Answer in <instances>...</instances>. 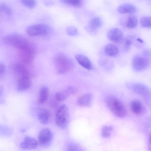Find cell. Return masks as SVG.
Here are the masks:
<instances>
[{
  "label": "cell",
  "mask_w": 151,
  "mask_h": 151,
  "mask_svg": "<svg viewBox=\"0 0 151 151\" xmlns=\"http://www.w3.org/2000/svg\"><path fill=\"white\" fill-rule=\"evenodd\" d=\"M54 63L57 72L59 74L65 73L73 69L74 66L72 60L62 53L57 54L54 58Z\"/></svg>",
  "instance_id": "cell-1"
},
{
  "label": "cell",
  "mask_w": 151,
  "mask_h": 151,
  "mask_svg": "<svg viewBox=\"0 0 151 151\" xmlns=\"http://www.w3.org/2000/svg\"><path fill=\"white\" fill-rule=\"evenodd\" d=\"M108 108L116 116L123 118L127 114L126 108L123 104L118 99L112 96H109L106 99Z\"/></svg>",
  "instance_id": "cell-2"
},
{
  "label": "cell",
  "mask_w": 151,
  "mask_h": 151,
  "mask_svg": "<svg viewBox=\"0 0 151 151\" xmlns=\"http://www.w3.org/2000/svg\"><path fill=\"white\" fill-rule=\"evenodd\" d=\"M70 116L68 109L65 105H61L57 111L55 115V122L59 127L64 128L68 124Z\"/></svg>",
  "instance_id": "cell-3"
},
{
  "label": "cell",
  "mask_w": 151,
  "mask_h": 151,
  "mask_svg": "<svg viewBox=\"0 0 151 151\" xmlns=\"http://www.w3.org/2000/svg\"><path fill=\"white\" fill-rule=\"evenodd\" d=\"M27 34L32 37L44 36L49 34L51 31L50 26L44 24H38L30 26L27 28Z\"/></svg>",
  "instance_id": "cell-4"
},
{
  "label": "cell",
  "mask_w": 151,
  "mask_h": 151,
  "mask_svg": "<svg viewBox=\"0 0 151 151\" xmlns=\"http://www.w3.org/2000/svg\"><path fill=\"white\" fill-rule=\"evenodd\" d=\"M36 52V49L35 45L30 42L26 47L19 51V57L22 63L25 64L31 63Z\"/></svg>",
  "instance_id": "cell-5"
},
{
  "label": "cell",
  "mask_w": 151,
  "mask_h": 151,
  "mask_svg": "<svg viewBox=\"0 0 151 151\" xmlns=\"http://www.w3.org/2000/svg\"><path fill=\"white\" fill-rule=\"evenodd\" d=\"M149 62L147 57L140 55L135 56L132 60V66L136 71L140 72L146 69Z\"/></svg>",
  "instance_id": "cell-6"
},
{
  "label": "cell",
  "mask_w": 151,
  "mask_h": 151,
  "mask_svg": "<svg viewBox=\"0 0 151 151\" xmlns=\"http://www.w3.org/2000/svg\"><path fill=\"white\" fill-rule=\"evenodd\" d=\"M52 133L48 128L42 129L40 132L37 138V142L40 145L43 147L49 146L52 139Z\"/></svg>",
  "instance_id": "cell-7"
},
{
  "label": "cell",
  "mask_w": 151,
  "mask_h": 151,
  "mask_svg": "<svg viewBox=\"0 0 151 151\" xmlns=\"http://www.w3.org/2000/svg\"><path fill=\"white\" fill-rule=\"evenodd\" d=\"M130 88L136 93L142 96L146 100L150 98V91L149 88L145 85L139 83L132 84Z\"/></svg>",
  "instance_id": "cell-8"
},
{
  "label": "cell",
  "mask_w": 151,
  "mask_h": 151,
  "mask_svg": "<svg viewBox=\"0 0 151 151\" xmlns=\"http://www.w3.org/2000/svg\"><path fill=\"white\" fill-rule=\"evenodd\" d=\"M13 70L15 74L18 77V78L23 77H29L28 70L25 66V64L22 62L15 63L13 66Z\"/></svg>",
  "instance_id": "cell-9"
},
{
  "label": "cell",
  "mask_w": 151,
  "mask_h": 151,
  "mask_svg": "<svg viewBox=\"0 0 151 151\" xmlns=\"http://www.w3.org/2000/svg\"><path fill=\"white\" fill-rule=\"evenodd\" d=\"M107 36L109 40L117 43L121 42L123 38L122 31L117 28L110 29L107 33Z\"/></svg>",
  "instance_id": "cell-10"
},
{
  "label": "cell",
  "mask_w": 151,
  "mask_h": 151,
  "mask_svg": "<svg viewBox=\"0 0 151 151\" xmlns=\"http://www.w3.org/2000/svg\"><path fill=\"white\" fill-rule=\"evenodd\" d=\"M38 143L37 141L34 138L29 137H25L21 143L20 147L22 149L32 150L37 147Z\"/></svg>",
  "instance_id": "cell-11"
},
{
  "label": "cell",
  "mask_w": 151,
  "mask_h": 151,
  "mask_svg": "<svg viewBox=\"0 0 151 151\" xmlns=\"http://www.w3.org/2000/svg\"><path fill=\"white\" fill-rule=\"evenodd\" d=\"M93 96L91 93H87L79 96L77 100V104L82 107H87L92 103Z\"/></svg>",
  "instance_id": "cell-12"
},
{
  "label": "cell",
  "mask_w": 151,
  "mask_h": 151,
  "mask_svg": "<svg viewBox=\"0 0 151 151\" xmlns=\"http://www.w3.org/2000/svg\"><path fill=\"white\" fill-rule=\"evenodd\" d=\"M75 58L78 63L83 68L89 70L92 69L93 66L92 63L87 56L78 54L75 56Z\"/></svg>",
  "instance_id": "cell-13"
},
{
  "label": "cell",
  "mask_w": 151,
  "mask_h": 151,
  "mask_svg": "<svg viewBox=\"0 0 151 151\" xmlns=\"http://www.w3.org/2000/svg\"><path fill=\"white\" fill-rule=\"evenodd\" d=\"M31 82L29 77H23L18 79L17 88L19 91H22L28 89L31 86Z\"/></svg>",
  "instance_id": "cell-14"
},
{
  "label": "cell",
  "mask_w": 151,
  "mask_h": 151,
  "mask_svg": "<svg viewBox=\"0 0 151 151\" xmlns=\"http://www.w3.org/2000/svg\"><path fill=\"white\" fill-rule=\"evenodd\" d=\"M37 117L39 121L41 123L46 124L49 122L50 119V112L46 108H42L38 112Z\"/></svg>",
  "instance_id": "cell-15"
},
{
  "label": "cell",
  "mask_w": 151,
  "mask_h": 151,
  "mask_svg": "<svg viewBox=\"0 0 151 151\" xmlns=\"http://www.w3.org/2000/svg\"><path fill=\"white\" fill-rule=\"evenodd\" d=\"M117 11L122 14H133L137 12V9L133 4L126 3L119 6L117 9Z\"/></svg>",
  "instance_id": "cell-16"
},
{
  "label": "cell",
  "mask_w": 151,
  "mask_h": 151,
  "mask_svg": "<svg viewBox=\"0 0 151 151\" xmlns=\"http://www.w3.org/2000/svg\"><path fill=\"white\" fill-rule=\"evenodd\" d=\"M21 35L16 33H10L4 37L3 42L5 45L14 47Z\"/></svg>",
  "instance_id": "cell-17"
},
{
  "label": "cell",
  "mask_w": 151,
  "mask_h": 151,
  "mask_svg": "<svg viewBox=\"0 0 151 151\" xmlns=\"http://www.w3.org/2000/svg\"><path fill=\"white\" fill-rule=\"evenodd\" d=\"M102 23V21L99 17H95L90 20L86 28L88 31L93 32L100 27Z\"/></svg>",
  "instance_id": "cell-18"
},
{
  "label": "cell",
  "mask_w": 151,
  "mask_h": 151,
  "mask_svg": "<svg viewBox=\"0 0 151 151\" xmlns=\"http://www.w3.org/2000/svg\"><path fill=\"white\" fill-rule=\"evenodd\" d=\"M130 108L132 112L136 114H141L144 109L142 103L139 101L137 100H133L131 102Z\"/></svg>",
  "instance_id": "cell-19"
},
{
  "label": "cell",
  "mask_w": 151,
  "mask_h": 151,
  "mask_svg": "<svg viewBox=\"0 0 151 151\" xmlns=\"http://www.w3.org/2000/svg\"><path fill=\"white\" fill-rule=\"evenodd\" d=\"M49 94L48 88L45 86H42L40 88L38 99V102L40 104L44 103L47 100Z\"/></svg>",
  "instance_id": "cell-20"
},
{
  "label": "cell",
  "mask_w": 151,
  "mask_h": 151,
  "mask_svg": "<svg viewBox=\"0 0 151 151\" xmlns=\"http://www.w3.org/2000/svg\"><path fill=\"white\" fill-rule=\"evenodd\" d=\"M104 52L108 55L111 57L116 56L118 53V49L116 45L113 44L107 45L104 48Z\"/></svg>",
  "instance_id": "cell-21"
},
{
  "label": "cell",
  "mask_w": 151,
  "mask_h": 151,
  "mask_svg": "<svg viewBox=\"0 0 151 151\" xmlns=\"http://www.w3.org/2000/svg\"><path fill=\"white\" fill-rule=\"evenodd\" d=\"M138 23L137 17L134 15H131L129 16L127 19L126 26L128 28L133 29L137 27Z\"/></svg>",
  "instance_id": "cell-22"
},
{
  "label": "cell",
  "mask_w": 151,
  "mask_h": 151,
  "mask_svg": "<svg viewBox=\"0 0 151 151\" xmlns=\"http://www.w3.org/2000/svg\"><path fill=\"white\" fill-rule=\"evenodd\" d=\"M70 95L69 93L66 89L57 92L55 95V98L57 101L61 102L67 99Z\"/></svg>",
  "instance_id": "cell-23"
},
{
  "label": "cell",
  "mask_w": 151,
  "mask_h": 151,
  "mask_svg": "<svg viewBox=\"0 0 151 151\" xmlns=\"http://www.w3.org/2000/svg\"><path fill=\"white\" fill-rule=\"evenodd\" d=\"M113 130L111 126H106L104 127L101 130V135L104 138H107L110 136Z\"/></svg>",
  "instance_id": "cell-24"
},
{
  "label": "cell",
  "mask_w": 151,
  "mask_h": 151,
  "mask_svg": "<svg viewBox=\"0 0 151 151\" xmlns=\"http://www.w3.org/2000/svg\"><path fill=\"white\" fill-rule=\"evenodd\" d=\"M140 22L142 27L148 28L151 27V18L150 17H142L140 19Z\"/></svg>",
  "instance_id": "cell-25"
},
{
  "label": "cell",
  "mask_w": 151,
  "mask_h": 151,
  "mask_svg": "<svg viewBox=\"0 0 151 151\" xmlns=\"http://www.w3.org/2000/svg\"><path fill=\"white\" fill-rule=\"evenodd\" d=\"M0 11L7 16H10L12 14V11L10 8L5 3L0 4Z\"/></svg>",
  "instance_id": "cell-26"
},
{
  "label": "cell",
  "mask_w": 151,
  "mask_h": 151,
  "mask_svg": "<svg viewBox=\"0 0 151 151\" xmlns=\"http://www.w3.org/2000/svg\"><path fill=\"white\" fill-rule=\"evenodd\" d=\"M65 4L74 7L80 6L82 3L81 0H63Z\"/></svg>",
  "instance_id": "cell-27"
},
{
  "label": "cell",
  "mask_w": 151,
  "mask_h": 151,
  "mask_svg": "<svg viewBox=\"0 0 151 151\" xmlns=\"http://www.w3.org/2000/svg\"><path fill=\"white\" fill-rule=\"evenodd\" d=\"M21 1L23 5L29 8H33L36 5V0H21Z\"/></svg>",
  "instance_id": "cell-28"
},
{
  "label": "cell",
  "mask_w": 151,
  "mask_h": 151,
  "mask_svg": "<svg viewBox=\"0 0 151 151\" xmlns=\"http://www.w3.org/2000/svg\"><path fill=\"white\" fill-rule=\"evenodd\" d=\"M12 130L7 127L0 125V135L4 136H9L11 134Z\"/></svg>",
  "instance_id": "cell-29"
},
{
  "label": "cell",
  "mask_w": 151,
  "mask_h": 151,
  "mask_svg": "<svg viewBox=\"0 0 151 151\" xmlns=\"http://www.w3.org/2000/svg\"><path fill=\"white\" fill-rule=\"evenodd\" d=\"M66 31L68 35L71 36H74L77 35L78 30L77 29L73 26H69L67 29Z\"/></svg>",
  "instance_id": "cell-30"
},
{
  "label": "cell",
  "mask_w": 151,
  "mask_h": 151,
  "mask_svg": "<svg viewBox=\"0 0 151 151\" xmlns=\"http://www.w3.org/2000/svg\"><path fill=\"white\" fill-rule=\"evenodd\" d=\"M66 90L69 93L70 95L75 94L77 93L78 91L77 89L73 86H68Z\"/></svg>",
  "instance_id": "cell-31"
},
{
  "label": "cell",
  "mask_w": 151,
  "mask_h": 151,
  "mask_svg": "<svg viewBox=\"0 0 151 151\" xmlns=\"http://www.w3.org/2000/svg\"><path fill=\"white\" fill-rule=\"evenodd\" d=\"M6 68L4 65L1 63H0V78L4 75L5 72Z\"/></svg>",
  "instance_id": "cell-32"
},
{
  "label": "cell",
  "mask_w": 151,
  "mask_h": 151,
  "mask_svg": "<svg viewBox=\"0 0 151 151\" xmlns=\"http://www.w3.org/2000/svg\"><path fill=\"white\" fill-rule=\"evenodd\" d=\"M78 149V146L75 145H69L67 147L68 150L70 151L76 150Z\"/></svg>",
  "instance_id": "cell-33"
},
{
  "label": "cell",
  "mask_w": 151,
  "mask_h": 151,
  "mask_svg": "<svg viewBox=\"0 0 151 151\" xmlns=\"http://www.w3.org/2000/svg\"><path fill=\"white\" fill-rule=\"evenodd\" d=\"M132 41L130 39H127L125 42V44L127 47H129L132 44Z\"/></svg>",
  "instance_id": "cell-34"
},
{
  "label": "cell",
  "mask_w": 151,
  "mask_h": 151,
  "mask_svg": "<svg viewBox=\"0 0 151 151\" xmlns=\"http://www.w3.org/2000/svg\"><path fill=\"white\" fill-rule=\"evenodd\" d=\"M4 92V89L3 87L0 85V97L2 95Z\"/></svg>",
  "instance_id": "cell-35"
},
{
  "label": "cell",
  "mask_w": 151,
  "mask_h": 151,
  "mask_svg": "<svg viewBox=\"0 0 151 151\" xmlns=\"http://www.w3.org/2000/svg\"><path fill=\"white\" fill-rule=\"evenodd\" d=\"M44 3H45V4H46V5H48L50 4V3H52V2H51L50 1H48V0H45L44 1Z\"/></svg>",
  "instance_id": "cell-36"
},
{
  "label": "cell",
  "mask_w": 151,
  "mask_h": 151,
  "mask_svg": "<svg viewBox=\"0 0 151 151\" xmlns=\"http://www.w3.org/2000/svg\"><path fill=\"white\" fill-rule=\"evenodd\" d=\"M148 146L149 147V148L150 149L151 148V147H150V135L149 139H148Z\"/></svg>",
  "instance_id": "cell-37"
},
{
  "label": "cell",
  "mask_w": 151,
  "mask_h": 151,
  "mask_svg": "<svg viewBox=\"0 0 151 151\" xmlns=\"http://www.w3.org/2000/svg\"></svg>",
  "instance_id": "cell-38"
}]
</instances>
